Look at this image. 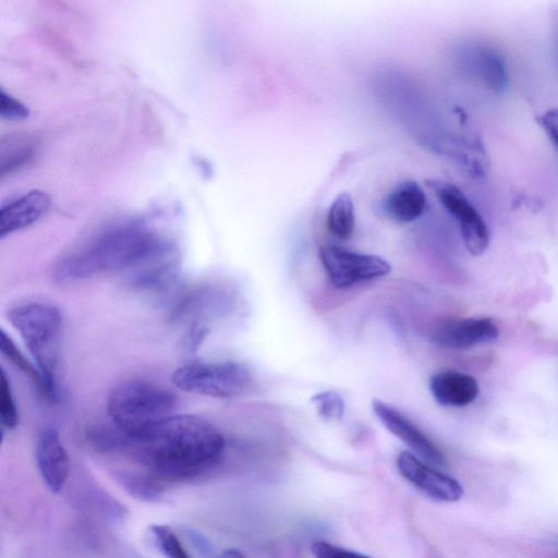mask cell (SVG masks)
Instances as JSON below:
<instances>
[{
    "label": "cell",
    "mask_w": 558,
    "mask_h": 558,
    "mask_svg": "<svg viewBox=\"0 0 558 558\" xmlns=\"http://www.w3.org/2000/svg\"><path fill=\"white\" fill-rule=\"evenodd\" d=\"M157 481H183L209 471L221 459L222 434L205 418L193 414H172L146 436L130 440Z\"/></svg>",
    "instance_id": "1"
},
{
    "label": "cell",
    "mask_w": 558,
    "mask_h": 558,
    "mask_svg": "<svg viewBox=\"0 0 558 558\" xmlns=\"http://www.w3.org/2000/svg\"><path fill=\"white\" fill-rule=\"evenodd\" d=\"M166 240L143 221L118 222L65 254L56 264L53 274L60 281H73L129 271Z\"/></svg>",
    "instance_id": "2"
},
{
    "label": "cell",
    "mask_w": 558,
    "mask_h": 558,
    "mask_svg": "<svg viewBox=\"0 0 558 558\" xmlns=\"http://www.w3.org/2000/svg\"><path fill=\"white\" fill-rule=\"evenodd\" d=\"M9 320L36 363L44 383V395L47 399L57 401L62 331L60 311L52 304L31 302L12 308Z\"/></svg>",
    "instance_id": "3"
},
{
    "label": "cell",
    "mask_w": 558,
    "mask_h": 558,
    "mask_svg": "<svg viewBox=\"0 0 558 558\" xmlns=\"http://www.w3.org/2000/svg\"><path fill=\"white\" fill-rule=\"evenodd\" d=\"M175 397L154 383L132 379L120 383L107 402L109 418L130 440L146 436L173 414Z\"/></svg>",
    "instance_id": "4"
},
{
    "label": "cell",
    "mask_w": 558,
    "mask_h": 558,
    "mask_svg": "<svg viewBox=\"0 0 558 558\" xmlns=\"http://www.w3.org/2000/svg\"><path fill=\"white\" fill-rule=\"evenodd\" d=\"M172 383L190 393L233 398L243 395L253 384L248 367L239 362H192L177 367Z\"/></svg>",
    "instance_id": "5"
},
{
    "label": "cell",
    "mask_w": 558,
    "mask_h": 558,
    "mask_svg": "<svg viewBox=\"0 0 558 558\" xmlns=\"http://www.w3.org/2000/svg\"><path fill=\"white\" fill-rule=\"evenodd\" d=\"M319 257L331 283L338 289L384 277L391 270L390 264L379 256L333 245L322 246Z\"/></svg>",
    "instance_id": "6"
},
{
    "label": "cell",
    "mask_w": 558,
    "mask_h": 558,
    "mask_svg": "<svg viewBox=\"0 0 558 558\" xmlns=\"http://www.w3.org/2000/svg\"><path fill=\"white\" fill-rule=\"evenodd\" d=\"M441 205L459 222L463 243L473 256L482 255L489 243V231L483 217L465 195L453 184L428 180Z\"/></svg>",
    "instance_id": "7"
},
{
    "label": "cell",
    "mask_w": 558,
    "mask_h": 558,
    "mask_svg": "<svg viewBox=\"0 0 558 558\" xmlns=\"http://www.w3.org/2000/svg\"><path fill=\"white\" fill-rule=\"evenodd\" d=\"M399 473L426 496L441 502H454L461 499L463 487L452 476L435 469L409 451L397 457Z\"/></svg>",
    "instance_id": "8"
},
{
    "label": "cell",
    "mask_w": 558,
    "mask_h": 558,
    "mask_svg": "<svg viewBox=\"0 0 558 558\" xmlns=\"http://www.w3.org/2000/svg\"><path fill=\"white\" fill-rule=\"evenodd\" d=\"M372 408L383 425L410 447L421 460L435 468L447 465L446 458L437 445L398 409L379 399L373 400Z\"/></svg>",
    "instance_id": "9"
},
{
    "label": "cell",
    "mask_w": 558,
    "mask_h": 558,
    "mask_svg": "<svg viewBox=\"0 0 558 558\" xmlns=\"http://www.w3.org/2000/svg\"><path fill=\"white\" fill-rule=\"evenodd\" d=\"M499 328L489 317L452 318L438 324L430 340L440 348L464 350L498 339Z\"/></svg>",
    "instance_id": "10"
},
{
    "label": "cell",
    "mask_w": 558,
    "mask_h": 558,
    "mask_svg": "<svg viewBox=\"0 0 558 558\" xmlns=\"http://www.w3.org/2000/svg\"><path fill=\"white\" fill-rule=\"evenodd\" d=\"M36 461L47 487L52 493L61 492L69 476L70 460L54 428L48 427L40 432L36 444Z\"/></svg>",
    "instance_id": "11"
},
{
    "label": "cell",
    "mask_w": 558,
    "mask_h": 558,
    "mask_svg": "<svg viewBox=\"0 0 558 558\" xmlns=\"http://www.w3.org/2000/svg\"><path fill=\"white\" fill-rule=\"evenodd\" d=\"M49 207V195L36 189L2 203L0 238L32 226L48 211Z\"/></svg>",
    "instance_id": "12"
},
{
    "label": "cell",
    "mask_w": 558,
    "mask_h": 558,
    "mask_svg": "<svg viewBox=\"0 0 558 558\" xmlns=\"http://www.w3.org/2000/svg\"><path fill=\"white\" fill-rule=\"evenodd\" d=\"M429 391L440 405L461 408L476 399L480 387L474 377L449 369L430 377Z\"/></svg>",
    "instance_id": "13"
},
{
    "label": "cell",
    "mask_w": 558,
    "mask_h": 558,
    "mask_svg": "<svg viewBox=\"0 0 558 558\" xmlns=\"http://www.w3.org/2000/svg\"><path fill=\"white\" fill-rule=\"evenodd\" d=\"M426 197L421 186L412 180L396 185L384 198L383 210L397 222H410L421 216Z\"/></svg>",
    "instance_id": "14"
},
{
    "label": "cell",
    "mask_w": 558,
    "mask_h": 558,
    "mask_svg": "<svg viewBox=\"0 0 558 558\" xmlns=\"http://www.w3.org/2000/svg\"><path fill=\"white\" fill-rule=\"evenodd\" d=\"M326 225L328 231L340 240H348L354 229V204L349 193L342 192L332 201Z\"/></svg>",
    "instance_id": "15"
},
{
    "label": "cell",
    "mask_w": 558,
    "mask_h": 558,
    "mask_svg": "<svg viewBox=\"0 0 558 558\" xmlns=\"http://www.w3.org/2000/svg\"><path fill=\"white\" fill-rule=\"evenodd\" d=\"M481 71L486 85L495 93L507 86V69L504 59L493 50H485L481 57Z\"/></svg>",
    "instance_id": "16"
},
{
    "label": "cell",
    "mask_w": 558,
    "mask_h": 558,
    "mask_svg": "<svg viewBox=\"0 0 558 558\" xmlns=\"http://www.w3.org/2000/svg\"><path fill=\"white\" fill-rule=\"evenodd\" d=\"M33 155V146L25 138L20 136L9 140L8 146L2 145L1 149V174L13 172L23 166Z\"/></svg>",
    "instance_id": "17"
},
{
    "label": "cell",
    "mask_w": 558,
    "mask_h": 558,
    "mask_svg": "<svg viewBox=\"0 0 558 558\" xmlns=\"http://www.w3.org/2000/svg\"><path fill=\"white\" fill-rule=\"evenodd\" d=\"M0 349L2 354L22 373H24L44 395V383L37 367H34L16 348L13 340L1 330Z\"/></svg>",
    "instance_id": "18"
},
{
    "label": "cell",
    "mask_w": 558,
    "mask_h": 558,
    "mask_svg": "<svg viewBox=\"0 0 558 558\" xmlns=\"http://www.w3.org/2000/svg\"><path fill=\"white\" fill-rule=\"evenodd\" d=\"M150 532L160 553L166 558H191L177 534L167 525L155 524Z\"/></svg>",
    "instance_id": "19"
},
{
    "label": "cell",
    "mask_w": 558,
    "mask_h": 558,
    "mask_svg": "<svg viewBox=\"0 0 558 558\" xmlns=\"http://www.w3.org/2000/svg\"><path fill=\"white\" fill-rule=\"evenodd\" d=\"M311 401L317 409L318 415L325 421L340 420L344 414V402L341 396L333 390L316 393Z\"/></svg>",
    "instance_id": "20"
},
{
    "label": "cell",
    "mask_w": 558,
    "mask_h": 558,
    "mask_svg": "<svg viewBox=\"0 0 558 558\" xmlns=\"http://www.w3.org/2000/svg\"><path fill=\"white\" fill-rule=\"evenodd\" d=\"M0 417L2 425L8 429H13L19 424V411L10 381L3 369L0 376Z\"/></svg>",
    "instance_id": "21"
},
{
    "label": "cell",
    "mask_w": 558,
    "mask_h": 558,
    "mask_svg": "<svg viewBox=\"0 0 558 558\" xmlns=\"http://www.w3.org/2000/svg\"><path fill=\"white\" fill-rule=\"evenodd\" d=\"M122 482L132 494L146 499L156 498L161 489L160 482L149 474L145 476L128 474L122 476Z\"/></svg>",
    "instance_id": "22"
},
{
    "label": "cell",
    "mask_w": 558,
    "mask_h": 558,
    "mask_svg": "<svg viewBox=\"0 0 558 558\" xmlns=\"http://www.w3.org/2000/svg\"><path fill=\"white\" fill-rule=\"evenodd\" d=\"M0 114L7 120L22 121L29 117V109L21 100L16 99L7 93L3 88H1Z\"/></svg>",
    "instance_id": "23"
},
{
    "label": "cell",
    "mask_w": 558,
    "mask_h": 558,
    "mask_svg": "<svg viewBox=\"0 0 558 558\" xmlns=\"http://www.w3.org/2000/svg\"><path fill=\"white\" fill-rule=\"evenodd\" d=\"M311 551L315 558H372L324 541L314 542L311 546Z\"/></svg>",
    "instance_id": "24"
},
{
    "label": "cell",
    "mask_w": 558,
    "mask_h": 558,
    "mask_svg": "<svg viewBox=\"0 0 558 558\" xmlns=\"http://www.w3.org/2000/svg\"><path fill=\"white\" fill-rule=\"evenodd\" d=\"M538 123L547 134L550 142L558 149V108L545 111L538 118Z\"/></svg>",
    "instance_id": "25"
},
{
    "label": "cell",
    "mask_w": 558,
    "mask_h": 558,
    "mask_svg": "<svg viewBox=\"0 0 558 558\" xmlns=\"http://www.w3.org/2000/svg\"><path fill=\"white\" fill-rule=\"evenodd\" d=\"M219 558H245V557L239 549L228 548L220 554Z\"/></svg>",
    "instance_id": "26"
}]
</instances>
